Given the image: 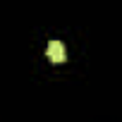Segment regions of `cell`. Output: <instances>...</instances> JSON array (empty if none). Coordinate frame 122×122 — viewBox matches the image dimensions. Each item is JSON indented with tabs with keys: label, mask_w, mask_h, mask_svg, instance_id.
I'll return each mask as SVG.
<instances>
[{
	"label": "cell",
	"mask_w": 122,
	"mask_h": 122,
	"mask_svg": "<svg viewBox=\"0 0 122 122\" xmlns=\"http://www.w3.org/2000/svg\"><path fill=\"white\" fill-rule=\"evenodd\" d=\"M46 55H48V60H50L53 65H60V62L67 60V50H65V46L60 43V41H50L48 48H46Z\"/></svg>",
	"instance_id": "6da1fadb"
}]
</instances>
